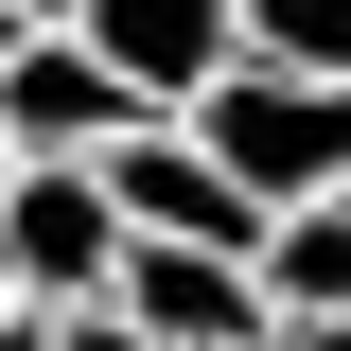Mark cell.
<instances>
[{
    "mask_svg": "<svg viewBox=\"0 0 351 351\" xmlns=\"http://www.w3.org/2000/svg\"><path fill=\"white\" fill-rule=\"evenodd\" d=\"M193 141L246 176L263 211H299V193H351V88H334V71H263V53H246V71L193 106Z\"/></svg>",
    "mask_w": 351,
    "mask_h": 351,
    "instance_id": "cell-1",
    "label": "cell"
},
{
    "mask_svg": "<svg viewBox=\"0 0 351 351\" xmlns=\"http://www.w3.org/2000/svg\"><path fill=\"white\" fill-rule=\"evenodd\" d=\"M123 193H106V176L88 158H18V193H0V299L18 316H88L106 299V281H123Z\"/></svg>",
    "mask_w": 351,
    "mask_h": 351,
    "instance_id": "cell-2",
    "label": "cell"
},
{
    "mask_svg": "<svg viewBox=\"0 0 351 351\" xmlns=\"http://www.w3.org/2000/svg\"><path fill=\"white\" fill-rule=\"evenodd\" d=\"M88 176L123 193V228H141V246H228V263H263V228H281V211H263V193H246V176H228L193 123H123Z\"/></svg>",
    "mask_w": 351,
    "mask_h": 351,
    "instance_id": "cell-3",
    "label": "cell"
},
{
    "mask_svg": "<svg viewBox=\"0 0 351 351\" xmlns=\"http://www.w3.org/2000/svg\"><path fill=\"white\" fill-rule=\"evenodd\" d=\"M71 36L106 53L158 123H193V106L246 71V0H71Z\"/></svg>",
    "mask_w": 351,
    "mask_h": 351,
    "instance_id": "cell-4",
    "label": "cell"
},
{
    "mask_svg": "<svg viewBox=\"0 0 351 351\" xmlns=\"http://www.w3.org/2000/svg\"><path fill=\"white\" fill-rule=\"evenodd\" d=\"M123 123H158V106H141L123 71H106V53L71 36V18H53V36H18L0 53V141H18V158H106V141Z\"/></svg>",
    "mask_w": 351,
    "mask_h": 351,
    "instance_id": "cell-5",
    "label": "cell"
},
{
    "mask_svg": "<svg viewBox=\"0 0 351 351\" xmlns=\"http://www.w3.org/2000/svg\"><path fill=\"white\" fill-rule=\"evenodd\" d=\"M106 316H141L158 351H263L281 334V316H263V263H228V246H123Z\"/></svg>",
    "mask_w": 351,
    "mask_h": 351,
    "instance_id": "cell-6",
    "label": "cell"
},
{
    "mask_svg": "<svg viewBox=\"0 0 351 351\" xmlns=\"http://www.w3.org/2000/svg\"><path fill=\"white\" fill-rule=\"evenodd\" d=\"M263 316H281V334L351 316V193H299V211L263 228Z\"/></svg>",
    "mask_w": 351,
    "mask_h": 351,
    "instance_id": "cell-7",
    "label": "cell"
},
{
    "mask_svg": "<svg viewBox=\"0 0 351 351\" xmlns=\"http://www.w3.org/2000/svg\"><path fill=\"white\" fill-rule=\"evenodd\" d=\"M246 53H263V71H334V88H351V0H246Z\"/></svg>",
    "mask_w": 351,
    "mask_h": 351,
    "instance_id": "cell-8",
    "label": "cell"
},
{
    "mask_svg": "<svg viewBox=\"0 0 351 351\" xmlns=\"http://www.w3.org/2000/svg\"><path fill=\"white\" fill-rule=\"evenodd\" d=\"M53 351H158V334H141V316H106V299H88V316H53Z\"/></svg>",
    "mask_w": 351,
    "mask_h": 351,
    "instance_id": "cell-9",
    "label": "cell"
},
{
    "mask_svg": "<svg viewBox=\"0 0 351 351\" xmlns=\"http://www.w3.org/2000/svg\"><path fill=\"white\" fill-rule=\"evenodd\" d=\"M263 351H351V316H316V334H263Z\"/></svg>",
    "mask_w": 351,
    "mask_h": 351,
    "instance_id": "cell-10",
    "label": "cell"
},
{
    "mask_svg": "<svg viewBox=\"0 0 351 351\" xmlns=\"http://www.w3.org/2000/svg\"><path fill=\"white\" fill-rule=\"evenodd\" d=\"M0 351H53V316H0Z\"/></svg>",
    "mask_w": 351,
    "mask_h": 351,
    "instance_id": "cell-11",
    "label": "cell"
},
{
    "mask_svg": "<svg viewBox=\"0 0 351 351\" xmlns=\"http://www.w3.org/2000/svg\"><path fill=\"white\" fill-rule=\"evenodd\" d=\"M0 193H18V141H0Z\"/></svg>",
    "mask_w": 351,
    "mask_h": 351,
    "instance_id": "cell-12",
    "label": "cell"
},
{
    "mask_svg": "<svg viewBox=\"0 0 351 351\" xmlns=\"http://www.w3.org/2000/svg\"><path fill=\"white\" fill-rule=\"evenodd\" d=\"M18 18H71V0H18Z\"/></svg>",
    "mask_w": 351,
    "mask_h": 351,
    "instance_id": "cell-13",
    "label": "cell"
}]
</instances>
